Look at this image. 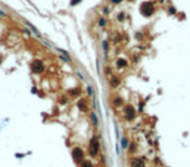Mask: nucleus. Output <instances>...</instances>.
<instances>
[{
	"label": "nucleus",
	"mask_w": 190,
	"mask_h": 167,
	"mask_svg": "<svg viewBox=\"0 0 190 167\" xmlns=\"http://www.w3.org/2000/svg\"><path fill=\"white\" fill-rule=\"evenodd\" d=\"M100 151V142H99V138L96 136H93L89 141V148H87V154L91 159H95L98 158V154Z\"/></svg>",
	"instance_id": "1"
},
{
	"label": "nucleus",
	"mask_w": 190,
	"mask_h": 167,
	"mask_svg": "<svg viewBox=\"0 0 190 167\" xmlns=\"http://www.w3.org/2000/svg\"><path fill=\"white\" fill-rule=\"evenodd\" d=\"M72 159L75 164H80L83 159H86V153L81 146H74L72 149Z\"/></svg>",
	"instance_id": "2"
},
{
	"label": "nucleus",
	"mask_w": 190,
	"mask_h": 167,
	"mask_svg": "<svg viewBox=\"0 0 190 167\" xmlns=\"http://www.w3.org/2000/svg\"><path fill=\"white\" fill-rule=\"evenodd\" d=\"M124 116H125V119L129 120V121H132V120L135 119L137 112H135V108H134L133 104H126V106H125V108H124Z\"/></svg>",
	"instance_id": "3"
},
{
	"label": "nucleus",
	"mask_w": 190,
	"mask_h": 167,
	"mask_svg": "<svg viewBox=\"0 0 190 167\" xmlns=\"http://www.w3.org/2000/svg\"><path fill=\"white\" fill-rule=\"evenodd\" d=\"M129 163H130V167H146L145 157H132Z\"/></svg>",
	"instance_id": "4"
},
{
	"label": "nucleus",
	"mask_w": 190,
	"mask_h": 167,
	"mask_svg": "<svg viewBox=\"0 0 190 167\" xmlns=\"http://www.w3.org/2000/svg\"><path fill=\"white\" fill-rule=\"evenodd\" d=\"M141 11H142V13L145 14V16H150V14L153 13L154 8H153V5H151L150 3H143L142 7H141Z\"/></svg>",
	"instance_id": "5"
},
{
	"label": "nucleus",
	"mask_w": 190,
	"mask_h": 167,
	"mask_svg": "<svg viewBox=\"0 0 190 167\" xmlns=\"http://www.w3.org/2000/svg\"><path fill=\"white\" fill-rule=\"evenodd\" d=\"M77 107H78V110H80V111H82V112H87L89 106H87L86 99H80V101L77 102Z\"/></svg>",
	"instance_id": "6"
},
{
	"label": "nucleus",
	"mask_w": 190,
	"mask_h": 167,
	"mask_svg": "<svg viewBox=\"0 0 190 167\" xmlns=\"http://www.w3.org/2000/svg\"><path fill=\"white\" fill-rule=\"evenodd\" d=\"M120 84H121V80L119 78V76H112L111 80H109V85L112 89H116L120 86Z\"/></svg>",
	"instance_id": "7"
},
{
	"label": "nucleus",
	"mask_w": 190,
	"mask_h": 167,
	"mask_svg": "<svg viewBox=\"0 0 190 167\" xmlns=\"http://www.w3.org/2000/svg\"><path fill=\"white\" fill-rule=\"evenodd\" d=\"M31 69L34 73H42L43 72V64L41 62H34L31 65Z\"/></svg>",
	"instance_id": "8"
},
{
	"label": "nucleus",
	"mask_w": 190,
	"mask_h": 167,
	"mask_svg": "<svg viewBox=\"0 0 190 167\" xmlns=\"http://www.w3.org/2000/svg\"><path fill=\"white\" fill-rule=\"evenodd\" d=\"M128 153H129V155H134L135 153H137V150H138V146H137V142H129V146H128Z\"/></svg>",
	"instance_id": "9"
},
{
	"label": "nucleus",
	"mask_w": 190,
	"mask_h": 167,
	"mask_svg": "<svg viewBox=\"0 0 190 167\" xmlns=\"http://www.w3.org/2000/svg\"><path fill=\"white\" fill-rule=\"evenodd\" d=\"M78 167H95V164L90 161V159H83V161L78 164Z\"/></svg>",
	"instance_id": "10"
},
{
	"label": "nucleus",
	"mask_w": 190,
	"mask_h": 167,
	"mask_svg": "<svg viewBox=\"0 0 190 167\" xmlns=\"http://www.w3.org/2000/svg\"><path fill=\"white\" fill-rule=\"evenodd\" d=\"M128 146H129V140H128L126 136H123V137H121V148L128 149Z\"/></svg>",
	"instance_id": "11"
},
{
	"label": "nucleus",
	"mask_w": 190,
	"mask_h": 167,
	"mask_svg": "<svg viewBox=\"0 0 190 167\" xmlns=\"http://www.w3.org/2000/svg\"><path fill=\"white\" fill-rule=\"evenodd\" d=\"M90 118H91V120H93V124H94L95 127L99 125V120H98V116H96L95 112H91V114H90Z\"/></svg>",
	"instance_id": "12"
},
{
	"label": "nucleus",
	"mask_w": 190,
	"mask_h": 167,
	"mask_svg": "<svg viewBox=\"0 0 190 167\" xmlns=\"http://www.w3.org/2000/svg\"><path fill=\"white\" fill-rule=\"evenodd\" d=\"M113 104H115L116 107H121V106L124 104V101H123V98H120V97H116L115 99H113Z\"/></svg>",
	"instance_id": "13"
},
{
	"label": "nucleus",
	"mask_w": 190,
	"mask_h": 167,
	"mask_svg": "<svg viewBox=\"0 0 190 167\" xmlns=\"http://www.w3.org/2000/svg\"><path fill=\"white\" fill-rule=\"evenodd\" d=\"M116 65H117V68H125V67L128 65V63H126V60H124V59H120V60H117Z\"/></svg>",
	"instance_id": "14"
},
{
	"label": "nucleus",
	"mask_w": 190,
	"mask_h": 167,
	"mask_svg": "<svg viewBox=\"0 0 190 167\" xmlns=\"http://www.w3.org/2000/svg\"><path fill=\"white\" fill-rule=\"evenodd\" d=\"M68 93H69L72 97H77V95H80V90H78V89H72V90H69Z\"/></svg>",
	"instance_id": "15"
},
{
	"label": "nucleus",
	"mask_w": 190,
	"mask_h": 167,
	"mask_svg": "<svg viewBox=\"0 0 190 167\" xmlns=\"http://www.w3.org/2000/svg\"><path fill=\"white\" fill-rule=\"evenodd\" d=\"M87 94H89L90 97L94 98V90H93V88H91L90 85H87Z\"/></svg>",
	"instance_id": "16"
},
{
	"label": "nucleus",
	"mask_w": 190,
	"mask_h": 167,
	"mask_svg": "<svg viewBox=\"0 0 190 167\" xmlns=\"http://www.w3.org/2000/svg\"><path fill=\"white\" fill-rule=\"evenodd\" d=\"M138 110H139V112H142V110H143V102H141V103H139V106H138Z\"/></svg>",
	"instance_id": "17"
},
{
	"label": "nucleus",
	"mask_w": 190,
	"mask_h": 167,
	"mask_svg": "<svg viewBox=\"0 0 190 167\" xmlns=\"http://www.w3.org/2000/svg\"><path fill=\"white\" fill-rule=\"evenodd\" d=\"M80 2H81V0H72V3H70V4H72V5H75V4H78Z\"/></svg>",
	"instance_id": "18"
},
{
	"label": "nucleus",
	"mask_w": 190,
	"mask_h": 167,
	"mask_svg": "<svg viewBox=\"0 0 190 167\" xmlns=\"http://www.w3.org/2000/svg\"><path fill=\"white\" fill-rule=\"evenodd\" d=\"M104 24H105V20H104V18H102V20L99 21V25H100V26H103Z\"/></svg>",
	"instance_id": "19"
},
{
	"label": "nucleus",
	"mask_w": 190,
	"mask_h": 167,
	"mask_svg": "<svg viewBox=\"0 0 190 167\" xmlns=\"http://www.w3.org/2000/svg\"><path fill=\"white\" fill-rule=\"evenodd\" d=\"M121 0H112V3H115V4H117V3H120Z\"/></svg>",
	"instance_id": "20"
}]
</instances>
